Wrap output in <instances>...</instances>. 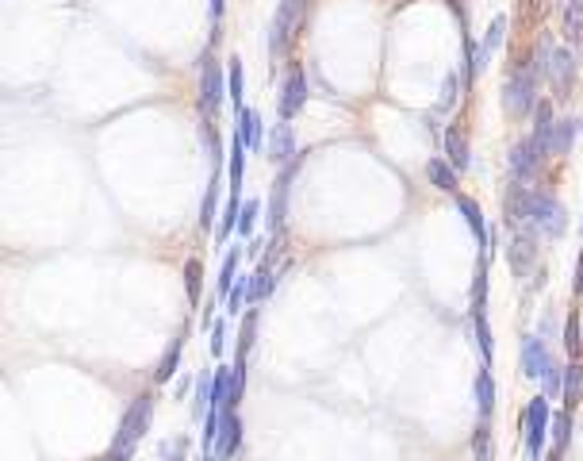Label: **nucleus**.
Here are the masks:
<instances>
[{
    "mask_svg": "<svg viewBox=\"0 0 583 461\" xmlns=\"http://www.w3.org/2000/svg\"><path fill=\"white\" fill-rule=\"evenodd\" d=\"M242 204H246V200H242V196H231V200H227V208H223V215H219V227H215V243H219V246H223V243H231V235L238 231Z\"/></svg>",
    "mask_w": 583,
    "mask_h": 461,
    "instance_id": "nucleus-25",
    "label": "nucleus"
},
{
    "mask_svg": "<svg viewBox=\"0 0 583 461\" xmlns=\"http://www.w3.org/2000/svg\"><path fill=\"white\" fill-rule=\"evenodd\" d=\"M506 262H511L515 277H526L530 269H537V231L534 227L515 231L511 246H506Z\"/></svg>",
    "mask_w": 583,
    "mask_h": 461,
    "instance_id": "nucleus-10",
    "label": "nucleus"
},
{
    "mask_svg": "<svg viewBox=\"0 0 583 461\" xmlns=\"http://www.w3.org/2000/svg\"><path fill=\"white\" fill-rule=\"evenodd\" d=\"M473 327H476L480 365H492V358H495V342H492V327H487V311H473Z\"/></svg>",
    "mask_w": 583,
    "mask_h": 461,
    "instance_id": "nucleus-29",
    "label": "nucleus"
},
{
    "mask_svg": "<svg viewBox=\"0 0 583 461\" xmlns=\"http://www.w3.org/2000/svg\"><path fill=\"white\" fill-rule=\"evenodd\" d=\"M545 78H549L553 100H568L572 89H576V50H572V47H553Z\"/></svg>",
    "mask_w": 583,
    "mask_h": 461,
    "instance_id": "nucleus-7",
    "label": "nucleus"
},
{
    "mask_svg": "<svg viewBox=\"0 0 583 461\" xmlns=\"http://www.w3.org/2000/svg\"><path fill=\"white\" fill-rule=\"evenodd\" d=\"M503 39H506V16H495L492 24H487V31H484V39L476 43V66H480V73L492 66V58H495V50L503 47Z\"/></svg>",
    "mask_w": 583,
    "mask_h": 461,
    "instance_id": "nucleus-19",
    "label": "nucleus"
},
{
    "mask_svg": "<svg viewBox=\"0 0 583 461\" xmlns=\"http://www.w3.org/2000/svg\"><path fill=\"white\" fill-rule=\"evenodd\" d=\"M526 227H534L545 238H564V231H568V208H564L553 193L534 189V208H530V224Z\"/></svg>",
    "mask_w": 583,
    "mask_h": 461,
    "instance_id": "nucleus-5",
    "label": "nucleus"
},
{
    "mask_svg": "<svg viewBox=\"0 0 583 461\" xmlns=\"http://www.w3.org/2000/svg\"><path fill=\"white\" fill-rule=\"evenodd\" d=\"M426 177H430V184H434V189H442V193H453L457 196V170H453V165H449V158H430L426 162Z\"/></svg>",
    "mask_w": 583,
    "mask_h": 461,
    "instance_id": "nucleus-21",
    "label": "nucleus"
},
{
    "mask_svg": "<svg viewBox=\"0 0 583 461\" xmlns=\"http://www.w3.org/2000/svg\"><path fill=\"white\" fill-rule=\"evenodd\" d=\"M583 131V120L579 116H564L553 123V131H549V158H568L572 154V146Z\"/></svg>",
    "mask_w": 583,
    "mask_h": 461,
    "instance_id": "nucleus-14",
    "label": "nucleus"
},
{
    "mask_svg": "<svg viewBox=\"0 0 583 461\" xmlns=\"http://www.w3.org/2000/svg\"><path fill=\"white\" fill-rule=\"evenodd\" d=\"M545 158L549 154H545L534 139H518L511 146V184H530L537 177V170L545 165Z\"/></svg>",
    "mask_w": 583,
    "mask_h": 461,
    "instance_id": "nucleus-9",
    "label": "nucleus"
},
{
    "mask_svg": "<svg viewBox=\"0 0 583 461\" xmlns=\"http://www.w3.org/2000/svg\"><path fill=\"white\" fill-rule=\"evenodd\" d=\"M181 350H184V335H177L173 342L165 346V354L158 358V369H154V384H165V381H173V377H177V369H181Z\"/></svg>",
    "mask_w": 583,
    "mask_h": 461,
    "instance_id": "nucleus-22",
    "label": "nucleus"
},
{
    "mask_svg": "<svg viewBox=\"0 0 583 461\" xmlns=\"http://www.w3.org/2000/svg\"><path fill=\"white\" fill-rule=\"evenodd\" d=\"M257 320H261V311L250 308L246 316H242V330H238V354H250V346L257 339Z\"/></svg>",
    "mask_w": 583,
    "mask_h": 461,
    "instance_id": "nucleus-35",
    "label": "nucleus"
},
{
    "mask_svg": "<svg viewBox=\"0 0 583 461\" xmlns=\"http://www.w3.org/2000/svg\"><path fill=\"white\" fill-rule=\"evenodd\" d=\"M242 419L238 412H227L223 415V427H219V438H215V461H231L238 450H242Z\"/></svg>",
    "mask_w": 583,
    "mask_h": 461,
    "instance_id": "nucleus-16",
    "label": "nucleus"
},
{
    "mask_svg": "<svg viewBox=\"0 0 583 461\" xmlns=\"http://www.w3.org/2000/svg\"><path fill=\"white\" fill-rule=\"evenodd\" d=\"M154 408H158L154 393H139L135 400L127 403V412H123V419H120L116 435H111V446H108L104 461H130V457H135L139 442L146 438L150 423H154Z\"/></svg>",
    "mask_w": 583,
    "mask_h": 461,
    "instance_id": "nucleus-1",
    "label": "nucleus"
},
{
    "mask_svg": "<svg viewBox=\"0 0 583 461\" xmlns=\"http://www.w3.org/2000/svg\"><path fill=\"white\" fill-rule=\"evenodd\" d=\"M442 146H445V158H449V165H453L457 173H468L473 170V146H468V135H464V127H449L445 131V139H442Z\"/></svg>",
    "mask_w": 583,
    "mask_h": 461,
    "instance_id": "nucleus-15",
    "label": "nucleus"
},
{
    "mask_svg": "<svg viewBox=\"0 0 583 461\" xmlns=\"http://www.w3.org/2000/svg\"><path fill=\"white\" fill-rule=\"evenodd\" d=\"M234 131H238V139H242V142H246V151H250V154H265L269 139H265V123H261V112H257V108H242V112H238V123H234Z\"/></svg>",
    "mask_w": 583,
    "mask_h": 461,
    "instance_id": "nucleus-13",
    "label": "nucleus"
},
{
    "mask_svg": "<svg viewBox=\"0 0 583 461\" xmlns=\"http://www.w3.org/2000/svg\"><path fill=\"white\" fill-rule=\"evenodd\" d=\"M212 381H215V373H200L196 377V389H193V419L196 423L208 419V412H212Z\"/></svg>",
    "mask_w": 583,
    "mask_h": 461,
    "instance_id": "nucleus-28",
    "label": "nucleus"
},
{
    "mask_svg": "<svg viewBox=\"0 0 583 461\" xmlns=\"http://www.w3.org/2000/svg\"><path fill=\"white\" fill-rule=\"evenodd\" d=\"M238 250H227V257H223V269H219V281H215V297L219 300H227L231 292H234V285H238Z\"/></svg>",
    "mask_w": 583,
    "mask_h": 461,
    "instance_id": "nucleus-26",
    "label": "nucleus"
},
{
    "mask_svg": "<svg viewBox=\"0 0 583 461\" xmlns=\"http://www.w3.org/2000/svg\"><path fill=\"white\" fill-rule=\"evenodd\" d=\"M487 446H492V423L480 419L476 431H473V454H476V461H487Z\"/></svg>",
    "mask_w": 583,
    "mask_h": 461,
    "instance_id": "nucleus-40",
    "label": "nucleus"
},
{
    "mask_svg": "<svg viewBox=\"0 0 583 461\" xmlns=\"http://www.w3.org/2000/svg\"><path fill=\"white\" fill-rule=\"evenodd\" d=\"M549 427H553V408L549 396H534L522 412V438H526V454L530 461H545V442H549Z\"/></svg>",
    "mask_w": 583,
    "mask_h": 461,
    "instance_id": "nucleus-2",
    "label": "nucleus"
},
{
    "mask_svg": "<svg viewBox=\"0 0 583 461\" xmlns=\"http://www.w3.org/2000/svg\"><path fill=\"white\" fill-rule=\"evenodd\" d=\"M445 5H449V8H453V16H457V20H461V31H468V8L461 5V0H445Z\"/></svg>",
    "mask_w": 583,
    "mask_h": 461,
    "instance_id": "nucleus-42",
    "label": "nucleus"
},
{
    "mask_svg": "<svg viewBox=\"0 0 583 461\" xmlns=\"http://www.w3.org/2000/svg\"><path fill=\"white\" fill-rule=\"evenodd\" d=\"M572 288H576V297L583 292V250H579V257H576V281H572Z\"/></svg>",
    "mask_w": 583,
    "mask_h": 461,
    "instance_id": "nucleus-44",
    "label": "nucleus"
},
{
    "mask_svg": "<svg viewBox=\"0 0 583 461\" xmlns=\"http://www.w3.org/2000/svg\"><path fill=\"white\" fill-rule=\"evenodd\" d=\"M583 400V361H568L564 369V408L576 412Z\"/></svg>",
    "mask_w": 583,
    "mask_h": 461,
    "instance_id": "nucleus-24",
    "label": "nucleus"
},
{
    "mask_svg": "<svg viewBox=\"0 0 583 461\" xmlns=\"http://www.w3.org/2000/svg\"><path fill=\"white\" fill-rule=\"evenodd\" d=\"M473 393H476V412H480V419H487V423H492V415H495V400H499L495 377H492V365H480V369H476Z\"/></svg>",
    "mask_w": 583,
    "mask_h": 461,
    "instance_id": "nucleus-17",
    "label": "nucleus"
},
{
    "mask_svg": "<svg viewBox=\"0 0 583 461\" xmlns=\"http://www.w3.org/2000/svg\"><path fill=\"white\" fill-rule=\"evenodd\" d=\"M265 158L276 165V170H285L288 162H296V158H299V146H296V127H292V123H285V120H280V123L273 127L269 146H265Z\"/></svg>",
    "mask_w": 583,
    "mask_h": 461,
    "instance_id": "nucleus-12",
    "label": "nucleus"
},
{
    "mask_svg": "<svg viewBox=\"0 0 583 461\" xmlns=\"http://www.w3.org/2000/svg\"><path fill=\"white\" fill-rule=\"evenodd\" d=\"M223 97H231L227 92V73H223V66L212 58V50L203 54L200 62V123H215L219 108H223Z\"/></svg>",
    "mask_w": 583,
    "mask_h": 461,
    "instance_id": "nucleus-3",
    "label": "nucleus"
},
{
    "mask_svg": "<svg viewBox=\"0 0 583 461\" xmlns=\"http://www.w3.org/2000/svg\"><path fill=\"white\" fill-rule=\"evenodd\" d=\"M564 43L583 50V0H568V8H564Z\"/></svg>",
    "mask_w": 583,
    "mask_h": 461,
    "instance_id": "nucleus-23",
    "label": "nucleus"
},
{
    "mask_svg": "<svg viewBox=\"0 0 583 461\" xmlns=\"http://www.w3.org/2000/svg\"><path fill=\"white\" fill-rule=\"evenodd\" d=\"M299 162H304V154H299L296 162H288L285 170L276 173L273 189H269V231L273 235H280V231H285V224H288V196H292V181L299 173Z\"/></svg>",
    "mask_w": 583,
    "mask_h": 461,
    "instance_id": "nucleus-6",
    "label": "nucleus"
},
{
    "mask_svg": "<svg viewBox=\"0 0 583 461\" xmlns=\"http://www.w3.org/2000/svg\"><path fill=\"white\" fill-rule=\"evenodd\" d=\"M457 212L464 215V224H468V231H473V238L480 243V254H487V235H492V224L484 219V212H480V204L473 196H464V193H457Z\"/></svg>",
    "mask_w": 583,
    "mask_h": 461,
    "instance_id": "nucleus-18",
    "label": "nucleus"
},
{
    "mask_svg": "<svg viewBox=\"0 0 583 461\" xmlns=\"http://www.w3.org/2000/svg\"><path fill=\"white\" fill-rule=\"evenodd\" d=\"M208 12H212V20L223 27V12H227V0H208Z\"/></svg>",
    "mask_w": 583,
    "mask_h": 461,
    "instance_id": "nucleus-43",
    "label": "nucleus"
},
{
    "mask_svg": "<svg viewBox=\"0 0 583 461\" xmlns=\"http://www.w3.org/2000/svg\"><path fill=\"white\" fill-rule=\"evenodd\" d=\"M304 16H307V0H280L276 5L273 27H269V54L273 58H280V54L292 47L299 27H304Z\"/></svg>",
    "mask_w": 583,
    "mask_h": 461,
    "instance_id": "nucleus-4",
    "label": "nucleus"
},
{
    "mask_svg": "<svg viewBox=\"0 0 583 461\" xmlns=\"http://www.w3.org/2000/svg\"><path fill=\"white\" fill-rule=\"evenodd\" d=\"M553 354H549V342H545L541 335H522V350H518V369H522V377H537L549 369Z\"/></svg>",
    "mask_w": 583,
    "mask_h": 461,
    "instance_id": "nucleus-11",
    "label": "nucleus"
},
{
    "mask_svg": "<svg viewBox=\"0 0 583 461\" xmlns=\"http://www.w3.org/2000/svg\"><path fill=\"white\" fill-rule=\"evenodd\" d=\"M564 354H568V361L583 358V339H579V316H576V311H568V320H564Z\"/></svg>",
    "mask_w": 583,
    "mask_h": 461,
    "instance_id": "nucleus-33",
    "label": "nucleus"
},
{
    "mask_svg": "<svg viewBox=\"0 0 583 461\" xmlns=\"http://www.w3.org/2000/svg\"><path fill=\"white\" fill-rule=\"evenodd\" d=\"M208 350H212V358H219L223 350H227V323H212V342H208Z\"/></svg>",
    "mask_w": 583,
    "mask_h": 461,
    "instance_id": "nucleus-41",
    "label": "nucleus"
},
{
    "mask_svg": "<svg viewBox=\"0 0 583 461\" xmlns=\"http://www.w3.org/2000/svg\"><path fill=\"white\" fill-rule=\"evenodd\" d=\"M246 142L238 139V131L231 135V151H227V177H231V196H242V173H246Z\"/></svg>",
    "mask_w": 583,
    "mask_h": 461,
    "instance_id": "nucleus-20",
    "label": "nucleus"
},
{
    "mask_svg": "<svg viewBox=\"0 0 583 461\" xmlns=\"http://www.w3.org/2000/svg\"><path fill=\"white\" fill-rule=\"evenodd\" d=\"M549 438H553V450H568V442H572V412L568 408H560L553 412V427H549Z\"/></svg>",
    "mask_w": 583,
    "mask_h": 461,
    "instance_id": "nucleus-30",
    "label": "nucleus"
},
{
    "mask_svg": "<svg viewBox=\"0 0 583 461\" xmlns=\"http://www.w3.org/2000/svg\"><path fill=\"white\" fill-rule=\"evenodd\" d=\"M184 292H188V308H200V297H203V262L200 257H188L184 262Z\"/></svg>",
    "mask_w": 583,
    "mask_h": 461,
    "instance_id": "nucleus-27",
    "label": "nucleus"
},
{
    "mask_svg": "<svg viewBox=\"0 0 583 461\" xmlns=\"http://www.w3.org/2000/svg\"><path fill=\"white\" fill-rule=\"evenodd\" d=\"M215 200H219V170L208 181V193H203V204H200V227L203 231H215Z\"/></svg>",
    "mask_w": 583,
    "mask_h": 461,
    "instance_id": "nucleus-32",
    "label": "nucleus"
},
{
    "mask_svg": "<svg viewBox=\"0 0 583 461\" xmlns=\"http://www.w3.org/2000/svg\"><path fill=\"white\" fill-rule=\"evenodd\" d=\"M564 369H568V365L549 361V369L541 373V396H549V400H564Z\"/></svg>",
    "mask_w": 583,
    "mask_h": 461,
    "instance_id": "nucleus-34",
    "label": "nucleus"
},
{
    "mask_svg": "<svg viewBox=\"0 0 583 461\" xmlns=\"http://www.w3.org/2000/svg\"><path fill=\"white\" fill-rule=\"evenodd\" d=\"M307 97H311V85H307V78H304V69L292 62V66H288V78H285V89H280V97H276V116L285 120V123H292L299 112H304Z\"/></svg>",
    "mask_w": 583,
    "mask_h": 461,
    "instance_id": "nucleus-8",
    "label": "nucleus"
},
{
    "mask_svg": "<svg viewBox=\"0 0 583 461\" xmlns=\"http://www.w3.org/2000/svg\"><path fill=\"white\" fill-rule=\"evenodd\" d=\"M158 461H188V438L184 435L165 438L158 446Z\"/></svg>",
    "mask_w": 583,
    "mask_h": 461,
    "instance_id": "nucleus-37",
    "label": "nucleus"
},
{
    "mask_svg": "<svg viewBox=\"0 0 583 461\" xmlns=\"http://www.w3.org/2000/svg\"><path fill=\"white\" fill-rule=\"evenodd\" d=\"M457 97H461V73H445L442 100H438V108H434V112H449V108L457 104Z\"/></svg>",
    "mask_w": 583,
    "mask_h": 461,
    "instance_id": "nucleus-38",
    "label": "nucleus"
},
{
    "mask_svg": "<svg viewBox=\"0 0 583 461\" xmlns=\"http://www.w3.org/2000/svg\"><path fill=\"white\" fill-rule=\"evenodd\" d=\"M257 215H261V200L250 196L246 204H242V215H238V235H242V238H250V231L257 227Z\"/></svg>",
    "mask_w": 583,
    "mask_h": 461,
    "instance_id": "nucleus-39",
    "label": "nucleus"
},
{
    "mask_svg": "<svg viewBox=\"0 0 583 461\" xmlns=\"http://www.w3.org/2000/svg\"><path fill=\"white\" fill-rule=\"evenodd\" d=\"M188 384H196V381H193V377H181V381H177V389H173V393H177V400H184V396H188Z\"/></svg>",
    "mask_w": 583,
    "mask_h": 461,
    "instance_id": "nucleus-45",
    "label": "nucleus"
},
{
    "mask_svg": "<svg viewBox=\"0 0 583 461\" xmlns=\"http://www.w3.org/2000/svg\"><path fill=\"white\" fill-rule=\"evenodd\" d=\"M227 92H231V104L246 108V100H242V58H227Z\"/></svg>",
    "mask_w": 583,
    "mask_h": 461,
    "instance_id": "nucleus-36",
    "label": "nucleus"
},
{
    "mask_svg": "<svg viewBox=\"0 0 583 461\" xmlns=\"http://www.w3.org/2000/svg\"><path fill=\"white\" fill-rule=\"evenodd\" d=\"M487 262H492V254H480V257H476V277H473V311H484V308H487Z\"/></svg>",
    "mask_w": 583,
    "mask_h": 461,
    "instance_id": "nucleus-31",
    "label": "nucleus"
}]
</instances>
